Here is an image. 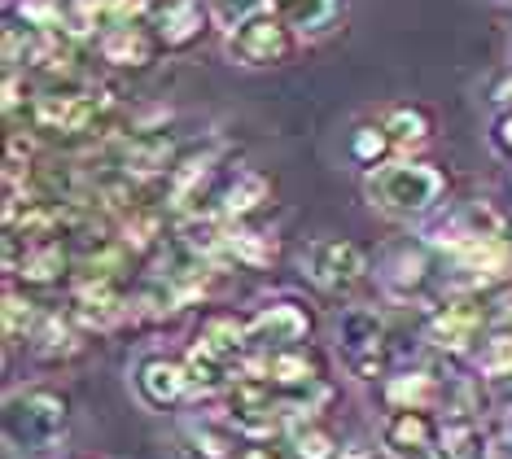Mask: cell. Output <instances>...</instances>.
<instances>
[{
    "mask_svg": "<svg viewBox=\"0 0 512 459\" xmlns=\"http://www.w3.org/2000/svg\"><path fill=\"white\" fill-rule=\"evenodd\" d=\"M364 193L381 215L425 219L429 210H438L442 193H447V175H442V167H434V162H425V158H394L381 171L368 175Z\"/></svg>",
    "mask_w": 512,
    "mask_h": 459,
    "instance_id": "6da1fadb",
    "label": "cell"
},
{
    "mask_svg": "<svg viewBox=\"0 0 512 459\" xmlns=\"http://www.w3.org/2000/svg\"><path fill=\"white\" fill-rule=\"evenodd\" d=\"M66 429H71V403L49 385H31V390H18L9 398L5 438L18 451H53L66 442Z\"/></svg>",
    "mask_w": 512,
    "mask_h": 459,
    "instance_id": "7a4b0ae2",
    "label": "cell"
},
{
    "mask_svg": "<svg viewBox=\"0 0 512 459\" xmlns=\"http://www.w3.org/2000/svg\"><path fill=\"white\" fill-rule=\"evenodd\" d=\"M302 276L329 298H351L368 280V254L346 237H316L298 258Z\"/></svg>",
    "mask_w": 512,
    "mask_h": 459,
    "instance_id": "3957f363",
    "label": "cell"
},
{
    "mask_svg": "<svg viewBox=\"0 0 512 459\" xmlns=\"http://www.w3.org/2000/svg\"><path fill=\"white\" fill-rule=\"evenodd\" d=\"M337 341H342V359L359 381H377L386 372V324L368 306H346L337 320Z\"/></svg>",
    "mask_w": 512,
    "mask_h": 459,
    "instance_id": "277c9868",
    "label": "cell"
},
{
    "mask_svg": "<svg viewBox=\"0 0 512 459\" xmlns=\"http://www.w3.org/2000/svg\"><path fill=\"white\" fill-rule=\"evenodd\" d=\"M228 57L237 66H254V70H263V66H281L294 57L298 49V35L294 27L281 18V14H267L259 22H250V27H241L237 35H228Z\"/></svg>",
    "mask_w": 512,
    "mask_h": 459,
    "instance_id": "5b68a950",
    "label": "cell"
},
{
    "mask_svg": "<svg viewBox=\"0 0 512 459\" xmlns=\"http://www.w3.org/2000/svg\"><path fill=\"white\" fill-rule=\"evenodd\" d=\"M311 337V315L298 302H267L250 320V346L254 350H289Z\"/></svg>",
    "mask_w": 512,
    "mask_h": 459,
    "instance_id": "8992f818",
    "label": "cell"
},
{
    "mask_svg": "<svg viewBox=\"0 0 512 459\" xmlns=\"http://www.w3.org/2000/svg\"><path fill=\"white\" fill-rule=\"evenodd\" d=\"M97 53H101V62H110L119 70H149L167 49H162L154 22H123V27H110L101 35Z\"/></svg>",
    "mask_w": 512,
    "mask_h": 459,
    "instance_id": "52a82bcc",
    "label": "cell"
},
{
    "mask_svg": "<svg viewBox=\"0 0 512 459\" xmlns=\"http://www.w3.org/2000/svg\"><path fill=\"white\" fill-rule=\"evenodd\" d=\"M211 5L206 0H167L154 14V31L167 53H189L206 31H211Z\"/></svg>",
    "mask_w": 512,
    "mask_h": 459,
    "instance_id": "ba28073f",
    "label": "cell"
},
{
    "mask_svg": "<svg viewBox=\"0 0 512 459\" xmlns=\"http://www.w3.org/2000/svg\"><path fill=\"white\" fill-rule=\"evenodd\" d=\"M193 350L232 368V363H241L254 350L250 346V320H237V315H228V311H211L202 324H197Z\"/></svg>",
    "mask_w": 512,
    "mask_h": 459,
    "instance_id": "9c48e42d",
    "label": "cell"
},
{
    "mask_svg": "<svg viewBox=\"0 0 512 459\" xmlns=\"http://www.w3.org/2000/svg\"><path fill=\"white\" fill-rule=\"evenodd\" d=\"M5 267L27 280V285H57L66 272V245H62V237H49V241H14L9 237Z\"/></svg>",
    "mask_w": 512,
    "mask_h": 459,
    "instance_id": "30bf717a",
    "label": "cell"
},
{
    "mask_svg": "<svg viewBox=\"0 0 512 459\" xmlns=\"http://www.w3.org/2000/svg\"><path fill=\"white\" fill-rule=\"evenodd\" d=\"M136 390L149 407H176L184 398H193V381H189V363L184 359H167V355H149L136 368Z\"/></svg>",
    "mask_w": 512,
    "mask_h": 459,
    "instance_id": "8fae6325",
    "label": "cell"
},
{
    "mask_svg": "<svg viewBox=\"0 0 512 459\" xmlns=\"http://www.w3.org/2000/svg\"><path fill=\"white\" fill-rule=\"evenodd\" d=\"M477 328H482V306H473V302H447L429 315V341L438 350H451V355L473 346Z\"/></svg>",
    "mask_w": 512,
    "mask_h": 459,
    "instance_id": "7c38bea8",
    "label": "cell"
},
{
    "mask_svg": "<svg viewBox=\"0 0 512 459\" xmlns=\"http://www.w3.org/2000/svg\"><path fill=\"white\" fill-rule=\"evenodd\" d=\"M267 197H272V180H267L259 167H241V171H232V180L224 188H219V210H224L232 223H241V219H250Z\"/></svg>",
    "mask_w": 512,
    "mask_h": 459,
    "instance_id": "4fadbf2b",
    "label": "cell"
},
{
    "mask_svg": "<svg viewBox=\"0 0 512 459\" xmlns=\"http://www.w3.org/2000/svg\"><path fill=\"white\" fill-rule=\"evenodd\" d=\"M438 446L447 459H477L482 455V425H477L473 407H451L442 403L438 416Z\"/></svg>",
    "mask_w": 512,
    "mask_h": 459,
    "instance_id": "5bb4252c",
    "label": "cell"
},
{
    "mask_svg": "<svg viewBox=\"0 0 512 459\" xmlns=\"http://www.w3.org/2000/svg\"><path fill=\"white\" fill-rule=\"evenodd\" d=\"M241 433L228 425V420H215V416H206V420H189L180 433V442H184V451H189L193 459H237L241 455V446H237Z\"/></svg>",
    "mask_w": 512,
    "mask_h": 459,
    "instance_id": "9a60e30c",
    "label": "cell"
},
{
    "mask_svg": "<svg viewBox=\"0 0 512 459\" xmlns=\"http://www.w3.org/2000/svg\"><path fill=\"white\" fill-rule=\"evenodd\" d=\"M267 381L285 394H298V390H311L324 376L307 346H289V350H272V355H267Z\"/></svg>",
    "mask_w": 512,
    "mask_h": 459,
    "instance_id": "2e32d148",
    "label": "cell"
},
{
    "mask_svg": "<svg viewBox=\"0 0 512 459\" xmlns=\"http://www.w3.org/2000/svg\"><path fill=\"white\" fill-rule=\"evenodd\" d=\"M276 14H281L294 35H329L337 27V18L346 14V0H276Z\"/></svg>",
    "mask_w": 512,
    "mask_h": 459,
    "instance_id": "e0dca14e",
    "label": "cell"
},
{
    "mask_svg": "<svg viewBox=\"0 0 512 459\" xmlns=\"http://www.w3.org/2000/svg\"><path fill=\"white\" fill-rule=\"evenodd\" d=\"M447 390L438 385V376L429 372H399L386 381V403L390 411H434L442 407Z\"/></svg>",
    "mask_w": 512,
    "mask_h": 459,
    "instance_id": "ac0fdd59",
    "label": "cell"
},
{
    "mask_svg": "<svg viewBox=\"0 0 512 459\" xmlns=\"http://www.w3.org/2000/svg\"><path fill=\"white\" fill-rule=\"evenodd\" d=\"M381 123L394 140V153H403V158H416V149H425L434 140V114L425 105H394Z\"/></svg>",
    "mask_w": 512,
    "mask_h": 459,
    "instance_id": "d6986e66",
    "label": "cell"
},
{
    "mask_svg": "<svg viewBox=\"0 0 512 459\" xmlns=\"http://www.w3.org/2000/svg\"><path fill=\"white\" fill-rule=\"evenodd\" d=\"M224 258L250 267V272H263V267L276 263V237H272V232H259V228H246V223H232Z\"/></svg>",
    "mask_w": 512,
    "mask_h": 459,
    "instance_id": "ffe728a7",
    "label": "cell"
},
{
    "mask_svg": "<svg viewBox=\"0 0 512 459\" xmlns=\"http://www.w3.org/2000/svg\"><path fill=\"white\" fill-rule=\"evenodd\" d=\"M27 341H31V350L44 355V359H71L79 350V324L71 320V315L44 311L40 324H36V333H31Z\"/></svg>",
    "mask_w": 512,
    "mask_h": 459,
    "instance_id": "44dd1931",
    "label": "cell"
},
{
    "mask_svg": "<svg viewBox=\"0 0 512 459\" xmlns=\"http://www.w3.org/2000/svg\"><path fill=\"white\" fill-rule=\"evenodd\" d=\"M346 153H351V162H359L368 175L381 171L386 162H394V140L386 132V123H359L351 132V145H346Z\"/></svg>",
    "mask_w": 512,
    "mask_h": 459,
    "instance_id": "7402d4cb",
    "label": "cell"
},
{
    "mask_svg": "<svg viewBox=\"0 0 512 459\" xmlns=\"http://www.w3.org/2000/svg\"><path fill=\"white\" fill-rule=\"evenodd\" d=\"M206 5H211V22L215 31H224V40L241 27H250V22L276 14V0H206Z\"/></svg>",
    "mask_w": 512,
    "mask_h": 459,
    "instance_id": "603a6c76",
    "label": "cell"
},
{
    "mask_svg": "<svg viewBox=\"0 0 512 459\" xmlns=\"http://www.w3.org/2000/svg\"><path fill=\"white\" fill-rule=\"evenodd\" d=\"M285 438H289V455L294 459H337L342 455L337 438L320 425V420H302V425L285 429Z\"/></svg>",
    "mask_w": 512,
    "mask_h": 459,
    "instance_id": "cb8c5ba5",
    "label": "cell"
},
{
    "mask_svg": "<svg viewBox=\"0 0 512 459\" xmlns=\"http://www.w3.org/2000/svg\"><path fill=\"white\" fill-rule=\"evenodd\" d=\"M158 237H162V215H158L154 206H136L132 215L119 219V241H123L132 254L154 250Z\"/></svg>",
    "mask_w": 512,
    "mask_h": 459,
    "instance_id": "d4e9b609",
    "label": "cell"
},
{
    "mask_svg": "<svg viewBox=\"0 0 512 459\" xmlns=\"http://www.w3.org/2000/svg\"><path fill=\"white\" fill-rule=\"evenodd\" d=\"M477 372L491 381H508L512 376V333H491L477 346Z\"/></svg>",
    "mask_w": 512,
    "mask_h": 459,
    "instance_id": "484cf974",
    "label": "cell"
},
{
    "mask_svg": "<svg viewBox=\"0 0 512 459\" xmlns=\"http://www.w3.org/2000/svg\"><path fill=\"white\" fill-rule=\"evenodd\" d=\"M14 18L27 31H62L66 22V0H18Z\"/></svg>",
    "mask_w": 512,
    "mask_h": 459,
    "instance_id": "4316f807",
    "label": "cell"
},
{
    "mask_svg": "<svg viewBox=\"0 0 512 459\" xmlns=\"http://www.w3.org/2000/svg\"><path fill=\"white\" fill-rule=\"evenodd\" d=\"M425 280V254H416V250H399L386 263V285L394 293H412L416 285Z\"/></svg>",
    "mask_w": 512,
    "mask_h": 459,
    "instance_id": "83f0119b",
    "label": "cell"
},
{
    "mask_svg": "<svg viewBox=\"0 0 512 459\" xmlns=\"http://www.w3.org/2000/svg\"><path fill=\"white\" fill-rule=\"evenodd\" d=\"M36 324H40L36 302L22 298L18 289H9V293H5V337H9V341L31 337V333H36Z\"/></svg>",
    "mask_w": 512,
    "mask_h": 459,
    "instance_id": "f1b7e54d",
    "label": "cell"
},
{
    "mask_svg": "<svg viewBox=\"0 0 512 459\" xmlns=\"http://www.w3.org/2000/svg\"><path fill=\"white\" fill-rule=\"evenodd\" d=\"M386 455L390 459H447V451L434 442H407V446H386Z\"/></svg>",
    "mask_w": 512,
    "mask_h": 459,
    "instance_id": "f546056e",
    "label": "cell"
},
{
    "mask_svg": "<svg viewBox=\"0 0 512 459\" xmlns=\"http://www.w3.org/2000/svg\"><path fill=\"white\" fill-rule=\"evenodd\" d=\"M491 140H495V149H499V153H508V158H512V110H504V114L495 119Z\"/></svg>",
    "mask_w": 512,
    "mask_h": 459,
    "instance_id": "4dcf8cb0",
    "label": "cell"
},
{
    "mask_svg": "<svg viewBox=\"0 0 512 459\" xmlns=\"http://www.w3.org/2000/svg\"><path fill=\"white\" fill-rule=\"evenodd\" d=\"M491 101H499V105H508V110H512V70H508V75H499V79H495Z\"/></svg>",
    "mask_w": 512,
    "mask_h": 459,
    "instance_id": "1f68e13d",
    "label": "cell"
},
{
    "mask_svg": "<svg viewBox=\"0 0 512 459\" xmlns=\"http://www.w3.org/2000/svg\"><path fill=\"white\" fill-rule=\"evenodd\" d=\"M237 459H294V455H289V446L285 451H272V446H246Z\"/></svg>",
    "mask_w": 512,
    "mask_h": 459,
    "instance_id": "d6a6232c",
    "label": "cell"
},
{
    "mask_svg": "<svg viewBox=\"0 0 512 459\" xmlns=\"http://www.w3.org/2000/svg\"><path fill=\"white\" fill-rule=\"evenodd\" d=\"M154 5H167V0H154Z\"/></svg>",
    "mask_w": 512,
    "mask_h": 459,
    "instance_id": "836d02e7",
    "label": "cell"
},
{
    "mask_svg": "<svg viewBox=\"0 0 512 459\" xmlns=\"http://www.w3.org/2000/svg\"><path fill=\"white\" fill-rule=\"evenodd\" d=\"M508 184H512V180H508Z\"/></svg>",
    "mask_w": 512,
    "mask_h": 459,
    "instance_id": "e575fe53",
    "label": "cell"
}]
</instances>
